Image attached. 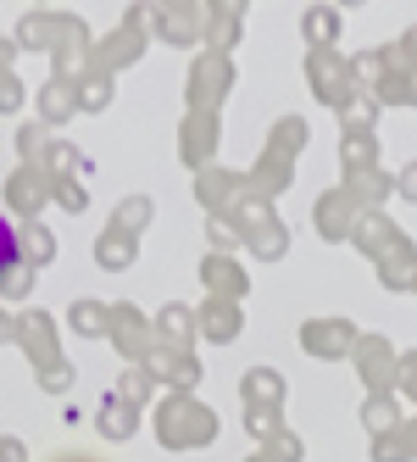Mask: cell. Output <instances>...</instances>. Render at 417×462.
<instances>
[{
  "instance_id": "6da1fadb",
  "label": "cell",
  "mask_w": 417,
  "mask_h": 462,
  "mask_svg": "<svg viewBox=\"0 0 417 462\" xmlns=\"http://www.w3.org/2000/svg\"><path fill=\"white\" fill-rule=\"evenodd\" d=\"M6 268H17V228L0 217V279H6Z\"/></svg>"
}]
</instances>
